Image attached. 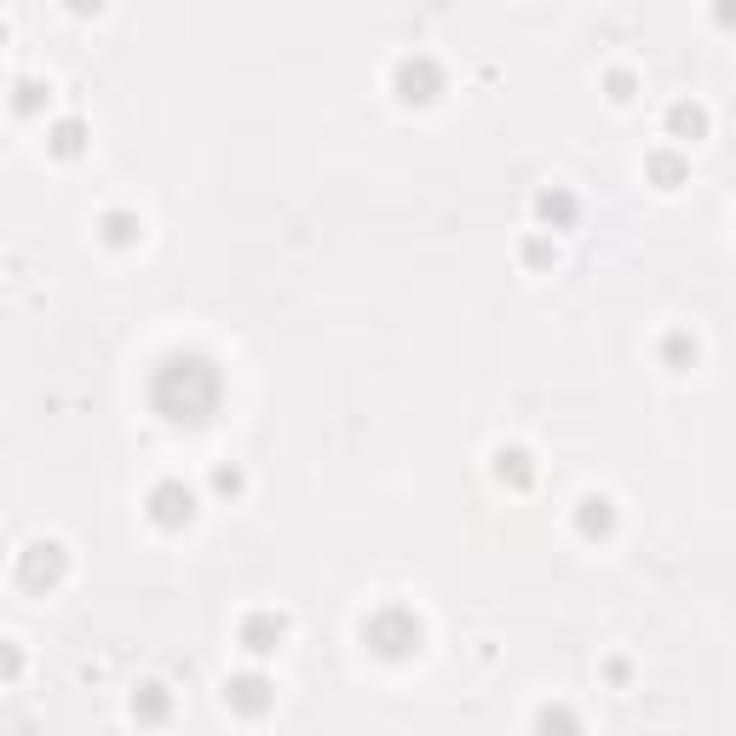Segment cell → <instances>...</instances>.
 <instances>
[{
	"label": "cell",
	"mask_w": 736,
	"mask_h": 736,
	"mask_svg": "<svg viewBox=\"0 0 736 736\" xmlns=\"http://www.w3.org/2000/svg\"><path fill=\"white\" fill-rule=\"evenodd\" d=\"M363 639L380 650V656H409V650H420V621L414 616H403V610H380V616L363 627Z\"/></svg>",
	"instance_id": "obj_1"
},
{
	"label": "cell",
	"mask_w": 736,
	"mask_h": 736,
	"mask_svg": "<svg viewBox=\"0 0 736 736\" xmlns=\"http://www.w3.org/2000/svg\"><path fill=\"white\" fill-rule=\"evenodd\" d=\"M29 552H35V558L23 564V581H29V587H41V581H58V575H64V552H58V547H29Z\"/></svg>",
	"instance_id": "obj_3"
},
{
	"label": "cell",
	"mask_w": 736,
	"mask_h": 736,
	"mask_svg": "<svg viewBox=\"0 0 736 736\" xmlns=\"http://www.w3.org/2000/svg\"><path fill=\"white\" fill-rule=\"evenodd\" d=\"M133 713H138V719H167V690H161V685H144L133 696Z\"/></svg>",
	"instance_id": "obj_5"
},
{
	"label": "cell",
	"mask_w": 736,
	"mask_h": 736,
	"mask_svg": "<svg viewBox=\"0 0 736 736\" xmlns=\"http://www.w3.org/2000/svg\"><path fill=\"white\" fill-rule=\"evenodd\" d=\"M242 644H248L253 656L276 650V644H282V621H276V616H253L248 627H242Z\"/></svg>",
	"instance_id": "obj_4"
},
{
	"label": "cell",
	"mask_w": 736,
	"mask_h": 736,
	"mask_svg": "<svg viewBox=\"0 0 736 736\" xmlns=\"http://www.w3.org/2000/svg\"><path fill=\"white\" fill-rule=\"evenodd\" d=\"M18 650H12V644H0V679H12V673H18Z\"/></svg>",
	"instance_id": "obj_7"
},
{
	"label": "cell",
	"mask_w": 736,
	"mask_h": 736,
	"mask_svg": "<svg viewBox=\"0 0 736 736\" xmlns=\"http://www.w3.org/2000/svg\"><path fill=\"white\" fill-rule=\"evenodd\" d=\"M156 518H161V524H179V518H190V495H179V489H161V495H156Z\"/></svg>",
	"instance_id": "obj_6"
},
{
	"label": "cell",
	"mask_w": 736,
	"mask_h": 736,
	"mask_svg": "<svg viewBox=\"0 0 736 736\" xmlns=\"http://www.w3.org/2000/svg\"><path fill=\"white\" fill-rule=\"evenodd\" d=\"M225 702L236 713H248V719H259V713L271 708V685L259 679V673H242V679H230L225 685Z\"/></svg>",
	"instance_id": "obj_2"
}]
</instances>
